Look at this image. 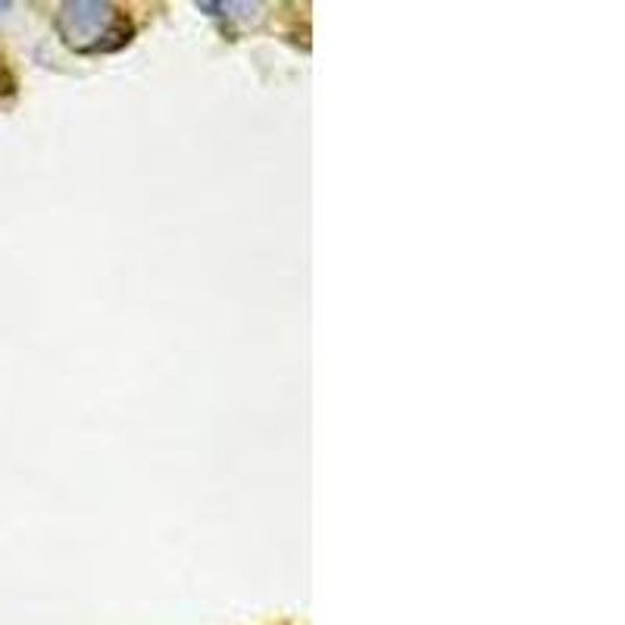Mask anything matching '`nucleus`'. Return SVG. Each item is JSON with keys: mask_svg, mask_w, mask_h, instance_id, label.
<instances>
[{"mask_svg": "<svg viewBox=\"0 0 625 625\" xmlns=\"http://www.w3.org/2000/svg\"><path fill=\"white\" fill-rule=\"evenodd\" d=\"M57 29L72 51H110L129 41L120 13L110 3H63Z\"/></svg>", "mask_w": 625, "mask_h": 625, "instance_id": "f257e3e1", "label": "nucleus"}]
</instances>
